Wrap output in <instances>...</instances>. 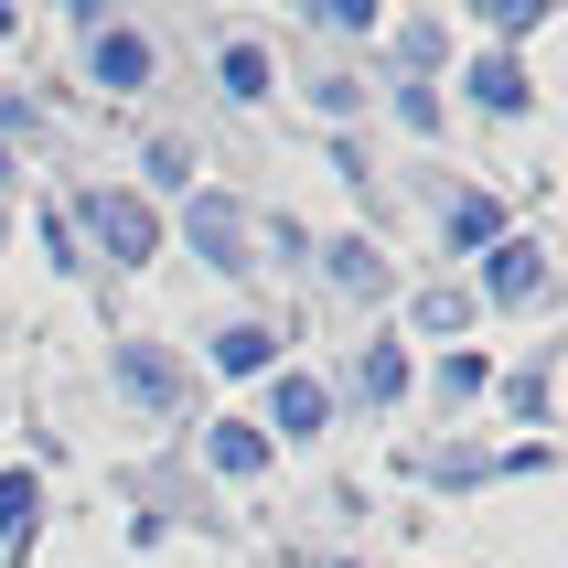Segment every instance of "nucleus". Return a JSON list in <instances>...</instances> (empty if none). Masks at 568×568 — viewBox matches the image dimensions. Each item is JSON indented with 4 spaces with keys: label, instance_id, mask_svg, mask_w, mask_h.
Segmentation results:
<instances>
[{
    "label": "nucleus",
    "instance_id": "obj_5",
    "mask_svg": "<svg viewBox=\"0 0 568 568\" xmlns=\"http://www.w3.org/2000/svg\"><path fill=\"white\" fill-rule=\"evenodd\" d=\"M257 429H268V450H312L322 429H333V386L301 376V365H280V376H268V418H257Z\"/></svg>",
    "mask_w": 568,
    "mask_h": 568
},
{
    "label": "nucleus",
    "instance_id": "obj_26",
    "mask_svg": "<svg viewBox=\"0 0 568 568\" xmlns=\"http://www.w3.org/2000/svg\"><path fill=\"white\" fill-rule=\"evenodd\" d=\"M11 32H22V22H11V11H0V43H11Z\"/></svg>",
    "mask_w": 568,
    "mask_h": 568
},
{
    "label": "nucleus",
    "instance_id": "obj_11",
    "mask_svg": "<svg viewBox=\"0 0 568 568\" xmlns=\"http://www.w3.org/2000/svg\"><path fill=\"white\" fill-rule=\"evenodd\" d=\"M440 236H450V257H483V247H505V236H515V204H505V193H450Z\"/></svg>",
    "mask_w": 568,
    "mask_h": 568
},
{
    "label": "nucleus",
    "instance_id": "obj_9",
    "mask_svg": "<svg viewBox=\"0 0 568 568\" xmlns=\"http://www.w3.org/2000/svg\"><path fill=\"white\" fill-rule=\"evenodd\" d=\"M462 108H483V119H526V108H537V75H526L515 54H473V64H462Z\"/></svg>",
    "mask_w": 568,
    "mask_h": 568
},
{
    "label": "nucleus",
    "instance_id": "obj_21",
    "mask_svg": "<svg viewBox=\"0 0 568 568\" xmlns=\"http://www.w3.org/2000/svg\"><path fill=\"white\" fill-rule=\"evenodd\" d=\"M505 408H515V418H526V429H547V365H526V376H515V386H505Z\"/></svg>",
    "mask_w": 568,
    "mask_h": 568
},
{
    "label": "nucleus",
    "instance_id": "obj_28",
    "mask_svg": "<svg viewBox=\"0 0 568 568\" xmlns=\"http://www.w3.org/2000/svg\"><path fill=\"white\" fill-rule=\"evenodd\" d=\"M0 236H11V225H0Z\"/></svg>",
    "mask_w": 568,
    "mask_h": 568
},
{
    "label": "nucleus",
    "instance_id": "obj_7",
    "mask_svg": "<svg viewBox=\"0 0 568 568\" xmlns=\"http://www.w3.org/2000/svg\"><path fill=\"white\" fill-rule=\"evenodd\" d=\"M215 97L225 108H268L280 97V54L257 32H215Z\"/></svg>",
    "mask_w": 568,
    "mask_h": 568
},
{
    "label": "nucleus",
    "instance_id": "obj_24",
    "mask_svg": "<svg viewBox=\"0 0 568 568\" xmlns=\"http://www.w3.org/2000/svg\"><path fill=\"white\" fill-rule=\"evenodd\" d=\"M257 236H268V257H312V236H301L290 215H257Z\"/></svg>",
    "mask_w": 568,
    "mask_h": 568
},
{
    "label": "nucleus",
    "instance_id": "obj_27",
    "mask_svg": "<svg viewBox=\"0 0 568 568\" xmlns=\"http://www.w3.org/2000/svg\"><path fill=\"white\" fill-rule=\"evenodd\" d=\"M322 568H354V558H322Z\"/></svg>",
    "mask_w": 568,
    "mask_h": 568
},
{
    "label": "nucleus",
    "instance_id": "obj_2",
    "mask_svg": "<svg viewBox=\"0 0 568 568\" xmlns=\"http://www.w3.org/2000/svg\"><path fill=\"white\" fill-rule=\"evenodd\" d=\"M183 247L193 257H204V268H215V280H247V268H257V215H247V204H236V193H215V183H193L183 193Z\"/></svg>",
    "mask_w": 568,
    "mask_h": 568
},
{
    "label": "nucleus",
    "instance_id": "obj_22",
    "mask_svg": "<svg viewBox=\"0 0 568 568\" xmlns=\"http://www.w3.org/2000/svg\"><path fill=\"white\" fill-rule=\"evenodd\" d=\"M483 22H494V32H505V43H515V32H537V22H547V0H494Z\"/></svg>",
    "mask_w": 568,
    "mask_h": 568
},
{
    "label": "nucleus",
    "instance_id": "obj_1",
    "mask_svg": "<svg viewBox=\"0 0 568 568\" xmlns=\"http://www.w3.org/2000/svg\"><path fill=\"white\" fill-rule=\"evenodd\" d=\"M64 215H75L87 257H108V268H151L161 236H172V225H161V204H151V193H129V183H87Z\"/></svg>",
    "mask_w": 568,
    "mask_h": 568
},
{
    "label": "nucleus",
    "instance_id": "obj_10",
    "mask_svg": "<svg viewBox=\"0 0 568 568\" xmlns=\"http://www.w3.org/2000/svg\"><path fill=\"white\" fill-rule=\"evenodd\" d=\"M204 365L215 376H280V322H215L204 333Z\"/></svg>",
    "mask_w": 568,
    "mask_h": 568
},
{
    "label": "nucleus",
    "instance_id": "obj_17",
    "mask_svg": "<svg viewBox=\"0 0 568 568\" xmlns=\"http://www.w3.org/2000/svg\"><path fill=\"white\" fill-rule=\"evenodd\" d=\"M408 333H429V344H440V333H473V290H462V280L418 290V301H408Z\"/></svg>",
    "mask_w": 568,
    "mask_h": 568
},
{
    "label": "nucleus",
    "instance_id": "obj_14",
    "mask_svg": "<svg viewBox=\"0 0 568 568\" xmlns=\"http://www.w3.org/2000/svg\"><path fill=\"white\" fill-rule=\"evenodd\" d=\"M386 54H397V87H429L450 64V22H429V11H408V22L386 32Z\"/></svg>",
    "mask_w": 568,
    "mask_h": 568
},
{
    "label": "nucleus",
    "instance_id": "obj_25",
    "mask_svg": "<svg viewBox=\"0 0 568 568\" xmlns=\"http://www.w3.org/2000/svg\"><path fill=\"white\" fill-rule=\"evenodd\" d=\"M11 183H22V161H11V140H0V193H11Z\"/></svg>",
    "mask_w": 568,
    "mask_h": 568
},
{
    "label": "nucleus",
    "instance_id": "obj_20",
    "mask_svg": "<svg viewBox=\"0 0 568 568\" xmlns=\"http://www.w3.org/2000/svg\"><path fill=\"white\" fill-rule=\"evenodd\" d=\"M494 397V354H440V408H473Z\"/></svg>",
    "mask_w": 568,
    "mask_h": 568
},
{
    "label": "nucleus",
    "instance_id": "obj_16",
    "mask_svg": "<svg viewBox=\"0 0 568 568\" xmlns=\"http://www.w3.org/2000/svg\"><path fill=\"white\" fill-rule=\"evenodd\" d=\"M140 183L151 193H193V140L183 129H151V140H140Z\"/></svg>",
    "mask_w": 568,
    "mask_h": 568
},
{
    "label": "nucleus",
    "instance_id": "obj_8",
    "mask_svg": "<svg viewBox=\"0 0 568 568\" xmlns=\"http://www.w3.org/2000/svg\"><path fill=\"white\" fill-rule=\"evenodd\" d=\"M322 280L344 290V301H386V290H397V257L376 247V236H322Z\"/></svg>",
    "mask_w": 568,
    "mask_h": 568
},
{
    "label": "nucleus",
    "instance_id": "obj_4",
    "mask_svg": "<svg viewBox=\"0 0 568 568\" xmlns=\"http://www.w3.org/2000/svg\"><path fill=\"white\" fill-rule=\"evenodd\" d=\"M108 386H119L140 418H183V397H193V376H183L161 344H140V333H129V344H108Z\"/></svg>",
    "mask_w": 568,
    "mask_h": 568
},
{
    "label": "nucleus",
    "instance_id": "obj_23",
    "mask_svg": "<svg viewBox=\"0 0 568 568\" xmlns=\"http://www.w3.org/2000/svg\"><path fill=\"white\" fill-rule=\"evenodd\" d=\"M397 119H408L418 140H429V129H440V87H397Z\"/></svg>",
    "mask_w": 568,
    "mask_h": 568
},
{
    "label": "nucleus",
    "instance_id": "obj_18",
    "mask_svg": "<svg viewBox=\"0 0 568 568\" xmlns=\"http://www.w3.org/2000/svg\"><path fill=\"white\" fill-rule=\"evenodd\" d=\"M43 268H54V280H87L97 257H87V236H75V215H64V204H43Z\"/></svg>",
    "mask_w": 568,
    "mask_h": 568
},
{
    "label": "nucleus",
    "instance_id": "obj_3",
    "mask_svg": "<svg viewBox=\"0 0 568 568\" xmlns=\"http://www.w3.org/2000/svg\"><path fill=\"white\" fill-rule=\"evenodd\" d=\"M547 280H558V268H547V236H526V225H515L505 247L473 257V312H483V301H494V312H537Z\"/></svg>",
    "mask_w": 568,
    "mask_h": 568
},
{
    "label": "nucleus",
    "instance_id": "obj_12",
    "mask_svg": "<svg viewBox=\"0 0 568 568\" xmlns=\"http://www.w3.org/2000/svg\"><path fill=\"white\" fill-rule=\"evenodd\" d=\"M268 462H280V450H268L257 418H215V429H204V473H215V483H257Z\"/></svg>",
    "mask_w": 568,
    "mask_h": 568
},
{
    "label": "nucleus",
    "instance_id": "obj_19",
    "mask_svg": "<svg viewBox=\"0 0 568 568\" xmlns=\"http://www.w3.org/2000/svg\"><path fill=\"white\" fill-rule=\"evenodd\" d=\"M301 97H312V119H333V129H354V119H365V75H344V64H333V75H312Z\"/></svg>",
    "mask_w": 568,
    "mask_h": 568
},
{
    "label": "nucleus",
    "instance_id": "obj_6",
    "mask_svg": "<svg viewBox=\"0 0 568 568\" xmlns=\"http://www.w3.org/2000/svg\"><path fill=\"white\" fill-rule=\"evenodd\" d=\"M87 87H108V97H140V87H161V43L140 22H108V32H87Z\"/></svg>",
    "mask_w": 568,
    "mask_h": 568
},
{
    "label": "nucleus",
    "instance_id": "obj_15",
    "mask_svg": "<svg viewBox=\"0 0 568 568\" xmlns=\"http://www.w3.org/2000/svg\"><path fill=\"white\" fill-rule=\"evenodd\" d=\"M32 526H43V473L22 462V473H0V547L22 558V547H32Z\"/></svg>",
    "mask_w": 568,
    "mask_h": 568
},
{
    "label": "nucleus",
    "instance_id": "obj_13",
    "mask_svg": "<svg viewBox=\"0 0 568 568\" xmlns=\"http://www.w3.org/2000/svg\"><path fill=\"white\" fill-rule=\"evenodd\" d=\"M408 386H418V365H408V333H376V344L354 354V397H365V408H397Z\"/></svg>",
    "mask_w": 568,
    "mask_h": 568
}]
</instances>
